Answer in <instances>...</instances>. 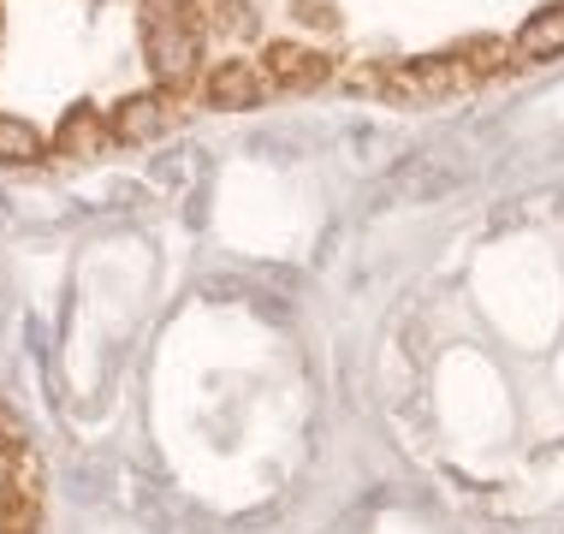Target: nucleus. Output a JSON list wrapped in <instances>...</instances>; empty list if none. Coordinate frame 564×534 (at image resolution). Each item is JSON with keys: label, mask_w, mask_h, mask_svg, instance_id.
I'll return each mask as SVG.
<instances>
[{"label": "nucleus", "mask_w": 564, "mask_h": 534, "mask_svg": "<svg viewBox=\"0 0 564 534\" xmlns=\"http://www.w3.org/2000/svg\"><path fill=\"white\" fill-rule=\"evenodd\" d=\"M203 107L452 101L564 54V0H191Z\"/></svg>", "instance_id": "obj_1"}, {"label": "nucleus", "mask_w": 564, "mask_h": 534, "mask_svg": "<svg viewBox=\"0 0 564 534\" xmlns=\"http://www.w3.org/2000/svg\"><path fill=\"white\" fill-rule=\"evenodd\" d=\"M203 113L191 0H0V161L66 166Z\"/></svg>", "instance_id": "obj_2"}, {"label": "nucleus", "mask_w": 564, "mask_h": 534, "mask_svg": "<svg viewBox=\"0 0 564 534\" xmlns=\"http://www.w3.org/2000/svg\"><path fill=\"white\" fill-rule=\"evenodd\" d=\"M0 534H42V464L12 410H0Z\"/></svg>", "instance_id": "obj_3"}]
</instances>
